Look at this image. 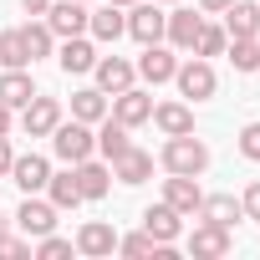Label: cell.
Instances as JSON below:
<instances>
[{
	"label": "cell",
	"mask_w": 260,
	"mask_h": 260,
	"mask_svg": "<svg viewBox=\"0 0 260 260\" xmlns=\"http://www.w3.org/2000/svg\"><path fill=\"white\" fill-rule=\"evenodd\" d=\"M199 11H204V16H224V11H230V0H199Z\"/></svg>",
	"instance_id": "38"
},
{
	"label": "cell",
	"mask_w": 260,
	"mask_h": 260,
	"mask_svg": "<svg viewBox=\"0 0 260 260\" xmlns=\"http://www.w3.org/2000/svg\"><path fill=\"white\" fill-rule=\"evenodd\" d=\"M87 16H92V11L82 6V0H51L41 21L51 26V36L67 41V36H87Z\"/></svg>",
	"instance_id": "5"
},
{
	"label": "cell",
	"mask_w": 260,
	"mask_h": 260,
	"mask_svg": "<svg viewBox=\"0 0 260 260\" xmlns=\"http://www.w3.org/2000/svg\"><path fill=\"white\" fill-rule=\"evenodd\" d=\"M127 133H133V127H122V122H117V117L107 112V117L97 122V153H102V158L112 164V158H117V153H122L127 143H133V138H127Z\"/></svg>",
	"instance_id": "26"
},
{
	"label": "cell",
	"mask_w": 260,
	"mask_h": 260,
	"mask_svg": "<svg viewBox=\"0 0 260 260\" xmlns=\"http://www.w3.org/2000/svg\"><path fill=\"white\" fill-rule=\"evenodd\" d=\"M6 235H11V219H6V214H0V240H6Z\"/></svg>",
	"instance_id": "41"
},
{
	"label": "cell",
	"mask_w": 260,
	"mask_h": 260,
	"mask_svg": "<svg viewBox=\"0 0 260 260\" xmlns=\"http://www.w3.org/2000/svg\"><path fill=\"white\" fill-rule=\"evenodd\" d=\"M72 250H77V240H61V235H56V230H51V235H41V240H36V260H67V255H72Z\"/></svg>",
	"instance_id": "33"
},
{
	"label": "cell",
	"mask_w": 260,
	"mask_h": 260,
	"mask_svg": "<svg viewBox=\"0 0 260 260\" xmlns=\"http://www.w3.org/2000/svg\"><path fill=\"white\" fill-rule=\"evenodd\" d=\"M72 179H77L82 199H102V194L112 189V169H107V164H97V158H82V164H72Z\"/></svg>",
	"instance_id": "21"
},
{
	"label": "cell",
	"mask_w": 260,
	"mask_h": 260,
	"mask_svg": "<svg viewBox=\"0 0 260 260\" xmlns=\"http://www.w3.org/2000/svg\"><path fill=\"white\" fill-rule=\"evenodd\" d=\"M56 122H61V102H56V97H41V92H36V97L21 107V127H26L31 138H51Z\"/></svg>",
	"instance_id": "8"
},
{
	"label": "cell",
	"mask_w": 260,
	"mask_h": 260,
	"mask_svg": "<svg viewBox=\"0 0 260 260\" xmlns=\"http://www.w3.org/2000/svg\"><path fill=\"white\" fill-rule=\"evenodd\" d=\"M189 255H199V260H219V255H230V230L199 219L194 235H189Z\"/></svg>",
	"instance_id": "14"
},
{
	"label": "cell",
	"mask_w": 260,
	"mask_h": 260,
	"mask_svg": "<svg viewBox=\"0 0 260 260\" xmlns=\"http://www.w3.org/2000/svg\"><path fill=\"white\" fill-rule=\"evenodd\" d=\"M21 41H26L31 61H41V56H51V51H56V36H51V26H46V21H31V26H21Z\"/></svg>",
	"instance_id": "29"
},
{
	"label": "cell",
	"mask_w": 260,
	"mask_h": 260,
	"mask_svg": "<svg viewBox=\"0 0 260 260\" xmlns=\"http://www.w3.org/2000/svg\"><path fill=\"white\" fill-rule=\"evenodd\" d=\"M224 56L235 61V72H260V36H230Z\"/></svg>",
	"instance_id": "27"
},
{
	"label": "cell",
	"mask_w": 260,
	"mask_h": 260,
	"mask_svg": "<svg viewBox=\"0 0 260 260\" xmlns=\"http://www.w3.org/2000/svg\"><path fill=\"white\" fill-rule=\"evenodd\" d=\"M224 31L230 36H260V6H255V0H230Z\"/></svg>",
	"instance_id": "25"
},
{
	"label": "cell",
	"mask_w": 260,
	"mask_h": 260,
	"mask_svg": "<svg viewBox=\"0 0 260 260\" xmlns=\"http://www.w3.org/2000/svg\"><path fill=\"white\" fill-rule=\"evenodd\" d=\"M87 31H92L97 41H117V36H127V11L107 0L102 11H92V16H87Z\"/></svg>",
	"instance_id": "23"
},
{
	"label": "cell",
	"mask_w": 260,
	"mask_h": 260,
	"mask_svg": "<svg viewBox=\"0 0 260 260\" xmlns=\"http://www.w3.org/2000/svg\"><path fill=\"white\" fill-rule=\"evenodd\" d=\"M240 153H245L250 164H260V122H245V127H240Z\"/></svg>",
	"instance_id": "35"
},
{
	"label": "cell",
	"mask_w": 260,
	"mask_h": 260,
	"mask_svg": "<svg viewBox=\"0 0 260 260\" xmlns=\"http://www.w3.org/2000/svg\"><path fill=\"white\" fill-rule=\"evenodd\" d=\"M107 107H112V102H107L102 87H82V92H72V117H77V122H92V127H97V122L107 117Z\"/></svg>",
	"instance_id": "24"
},
{
	"label": "cell",
	"mask_w": 260,
	"mask_h": 260,
	"mask_svg": "<svg viewBox=\"0 0 260 260\" xmlns=\"http://www.w3.org/2000/svg\"><path fill=\"white\" fill-rule=\"evenodd\" d=\"M31 97H36V82H31L26 67H0V102L16 112V107H26Z\"/></svg>",
	"instance_id": "19"
},
{
	"label": "cell",
	"mask_w": 260,
	"mask_h": 260,
	"mask_svg": "<svg viewBox=\"0 0 260 260\" xmlns=\"http://www.w3.org/2000/svg\"><path fill=\"white\" fill-rule=\"evenodd\" d=\"M199 199H204V189L194 184V174H169V179H164V204L179 209L184 219L199 214Z\"/></svg>",
	"instance_id": "9"
},
{
	"label": "cell",
	"mask_w": 260,
	"mask_h": 260,
	"mask_svg": "<svg viewBox=\"0 0 260 260\" xmlns=\"http://www.w3.org/2000/svg\"><path fill=\"white\" fill-rule=\"evenodd\" d=\"M112 179H117V184H143V179H153V153L138 148V143H127V148L112 158Z\"/></svg>",
	"instance_id": "12"
},
{
	"label": "cell",
	"mask_w": 260,
	"mask_h": 260,
	"mask_svg": "<svg viewBox=\"0 0 260 260\" xmlns=\"http://www.w3.org/2000/svg\"><path fill=\"white\" fill-rule=\"evenodd\" d=\"M77 255H87V260L117 255V230H112L107 219H87V224L77 230Z\"/></svg>",
	"instance_id": "7"
},
{
	"label": "cell",
	"mask_w": 260,
	"mask_h": 260,
	"mask_svg": "<svg viewBox=\"0 0 260 260\" xmlns=\"http://www.w3.org/2000/svg\"><path fill=\"white\" fill-rule=\"evenodd\" d=\"M117 255H127V260L153 255V260H158V240H153L148 230H138V235H117Z\"/></svg>",
	"instance_id": "31"
},
{
	"label": "cell",
	"mask_w": 260,
	"mask_h": 260,
	"mask_svg": "<svg viewBox=\"0 0 260 260\" xmlns=\"http://www.w3.org/2000/svg\"><path fill=\"white\" fill-rule=\"evenodd\" d=\"M143 230H148L158 245H174V240L184 235V214L169 209V204H148V209H143Z\"/></svg>",
	"instance_id": "17"
},
{
	"label": "cell",
	"mask_w": 260,
	"mask_h": 260,
	"mask_svg": "<svg viewBox=\"0 0 260 260\" xmlns=\"http://www.w3.org/2000/svg\"><path fill=\"white\" fill-rule=\"evenodd\" d=\"M0 67H31V51H26L21 31H0Z\"/></svg>",
	"instance_id": "32"
},
{
	"label": "cell",
	"mask_w": 260,
	"mask_h": 260,
	"mask_svg": "<svg viewBox=\"0 0 260 260\" xmlns=\"http://www.w3.org/2000/svg\"><path fill=\"white\" fill-rule=\"evenodd\" d=\"M164 138H179V133H194V107L189 102H153V117Z\"/></svg>",
	"instance_id": "18"
},
{
	"label": "cell",
	"mask_w": 260,
	"mask_h": 260,
	"mask_svg": "<svg viewBox=\"0 0 260 260\" xmlns=\"http://www.w3.org/2000/svg\"><path fill=\"white\" fill-rule=\"evenodd\" d=\"M46 6H51V0H21V11H26V16H46Z\"/></svg>",
	"instance_id": "39"
},
{
	"label": "cell",
	"mask_w": 260,
	"mask_h": 260,
	"mask_svg": "<svg viewBox=\"0 0 260 260\" xmlns=\"http://www.w3.org/2000/svg\"><path fill=\"white\" fill-rule=\"evenodd\" d=\"M194 219H209V224H224V230H235V224L245 219V209H240V199H235V194H204Z\"/></svg>",
	"instance_id": "22"
},
{
	"label": "cell",
	"mask_w": 260,
	"mask_h": 260,
	"mask_svg": "<svg viewBox=\"0 0 260 260\" xmlns=\"http://www.w3.org/2000/svg\"><path fill=\"white\" fill-rule=\"evenodd\" d=\"M224 46H230V31L224 26H199V36H194V56H224Z\"/></svg>",
	"instance_id": "30"
},
{
	"label": "cell",
	"mask_w": 260,
	"mask_h": 260,
	"mask_svg": "<svg viewBox=\"0 0 260 260\" xmlns=\"http://www.w3.org/2000/svg\"><path fill=\"white\" fill-rule=\"evenodd\" d=\"M11 179L21 184V194H46L51 164H46L41 153H16V164H11Z\"/></svg>",
	"instance_id": "13"
},
{
	"label": "cell",
	"mask_w": 260,
	"mask_h": 260,
	"mask_svg": "<svg viewBox=\"0 0 260 260\" xmlns=\"http://www.w3.org/2000/svg\"><path fill=\"white\" fill-rule=\"evenodd\" d=\"M11 164H16V148H11V133H6V138H0V179L11 174Z\"/></svg>",
	"instance_id": "37"
},
{
	"label": "cell",
	"mask_w": 260,
	"mask_h": 260,
	"mask_svg": "<svg viewBox=\"0 0 260 260\" xmlns=\"http://www.w3.org/2000/svg\"><path fill=\"white\" fill-rule=\"evenodd\" d=\"M92 77H97V87L112 97V92H122V87H133V77H138V67L127 61V56H97V67H92Z\"/></svg>",
	"instance_id": "15"
},
{
	"label": "cell",
	"mask_w": 260,
	"mask_h": 260,
	"mask_svg": "<svg viewBox=\"0 0 260 260\" xmlns=\"http://www.w3.org/2000/svg\"><path fill=\"white\" fill-rule=\"evenodd\" d=\"M174 82H179V92H184L189 102H209V97H214V87H219V77H214L209 56H189V61H179Z\"/></svg>",
	"instance_id": "4"
},
{
	"label": "cell",
	"mask_w": 260,
	"mask_h": 260,
	"mask_svg": "<svg viewBox=\"0 0 260 260\" xmlns=\"http://www.w3.org/2000/svg\"><path fill=\"white\" fill-rule=\"evenodd\" d=\"M158 164H164L169 174H194V179H199V174L209 169V148H204L194 133H179V138H169V143H164Z\"/></svg>",
	"instance_id": "2"
},
{
	"label": "cell",
	"mask_w": 260,
	"mask_h": 260,
	"mask_svg": "<svg viewBox=\"0 0 260 260\" xmlns=\"http://www.w3.org/2000/svg\"><path fill=\"white\" fill-rule=\"evenodd\" d=\"M16 224H21L31 240H41V235H51V230H56V204H51V199L26 194V204L16 209Z\"/></svg>",
	"instance_id": "11"
},
{
	"label": "cell",
	"mask_w": 260,
	"mask_h": 260,
	"mask_svg": "<svg viewBox=\"0 0 260 260\" xmlns=\"http://www.w3.org/2000/svg\"><path fill=\"white\" fill-rule=\"evenodd\" d=\"M164 21H169V11L158 6V0H133V6H127V36H133L138 46L164 41Z\"/></svg>",
	"instance_id": "3"
},
{
	"label": "cell",
	"mask_w": 260,
	"mask_h": 260,
	"mask_svg": "<svg viewBox=\"0 0 260 260\" xmlns=\"http://www.w3.org/2000/svg\"><path fill=\"white\" fill-rule=\"evenodd\" d=\"M133 67H138V77H143V82H153V87H158V82H174L179 56H174L164 41H153V46H143V56H138Z\"/></svg>",
	"instance_id": "10"
},
{
	"label": "cell",
	"mask_w": 260,
	"mask_h": 260,
	"mask_svg": "<svg viewBox=\"0 0 260 260\" xmlns=\"http://www.w3.org/2000/svg\"><path fill=\"white\" fill-rule=\"evenodd\" d=\"M122 127H143L148 117H153V97L143 92V87H122V92H112V107H107Z\"/></svg>",
	"instance_id": "6"
},
{
	"label": "cell",
	"mask_w": 260,
	"mask_h": 260,
	"mask_svg": "<svg viewBox=\"0 0 260 260\" xmlns=\"http://www.w3.org/2000/svg\"><path fill=\"white\" fill-rule=\"evenodd\" d=\"M240 209H245V219H260V179H255V184H245V194H240Z\"/></svg>",
	"instance_id": "36"
},
{
	"label": "cell",
	"mask_w": 260,
	"mask_h": 260,
	"mask_svg": "<svg viewBox=\"0 0 260 260\" xmlns=\"http://www.w3.org/2000/svg\"><path fill=\"white\" fill-rule=\"evenodd\" d=\"M82 6H87V0H82Z\"/></svg>",
	"instance_id": "44"
},
{
	"label": "cell",
	"mask_w": 260,
	"mask_h": 260,
	"mask_svg": "<svg viewBox=\"0 0 260 260\" xmlns=\"http://www.w3.org/2000/svg\"><path fill=\"white\" fill-rule=\"evenodd\" d=\"M51 153H56L61 164H82V158H92V153H97L92 122H77V117L67 122V117H61V122L51 127Z\"/></svg>",
	"instance_id": "1"
},
{
	"label": "cell",
	"mask_w": 260,
	"mask_h": 260,
	"mask_svg": "<svg viewBox=\"0 0 260 260\" xmlns=\"http://www.w3.org/2000/svg\"><path fill=\"white\" fill-rule=\"evenodd\" d=\"M0 255H11V260H31V255H36V240H31V235H26V240H21V235H6V240H0Z\"/></svg>",
	"instance_id": "34"
},
{
	"label": "cell",
	"mask_w": 260,
	"mask_h": 260,
	"mask_svg": "<svg viewBox=\"0 0 260 260\" xmlns=\"http://www.w3.org/2000/svg\"><path fill=\"white\" fill-rule=\"evenodd\" d=\"M158 6H174V0H158Z\"/></svg>",
	"instance_id": "43"
},
{
	"label": "cell",
	"mask_w": 260,
	"mask_h": 260,
	"mask_svg": "<svg viewBox=\"0 0 260 260\" xmlns=\"http://www.w3.org/2000/svg\"><path fill=\"white\" fill-rule=\"evenodd\" d=\"M56 67H61L67 77H82V72H92V67H97V46H92L87 36H67V41H61V51H56Z\"/></svg>",
	"instance_id": "16"
},
{
	"label": "cell",
	"mask_w": 260,
	"mask_h": 260,
	"mask_svg": "<svg viewBox=\"0 0 260 260\" xmlns=\"http://www.w3.org/2000/svg\"><path fill=\"white\" fill-rule=\"evenodd\" d=\"M199 26H204V16H194V11H169V21H164V36H169V46L174 51H194V36H199Z\"/></svg>",
	"instance_id": "20"
},
{
	"label": "cell",
	"mask_w": 260,
	"mask_h": 260,
	"mask_svg": "<svg viewBox=\"0 0 260 260\" xmlns=\"http://www.w3.org/2000/svg\"><path fill=\"white\" fill-rule=\"evenodd\" d=\"M46 194H51L56 209H77V204H82V189H77V179H72V164H67V174H51V179H46Z\"/></svg>",
	"instance_id": "28"
},
{
	"label": "cell",
	"mask_w": 260,
	"mask_h": 260,
	"mask_svg": "<svg viewBox=\"0 0 260 260\" xmlns=\"http://www.w3.org/2000/svg\"><path fill=\"white\" fill-rule=\"evenodd\" d=\"M112 6H122V11H127V6H133V0H112Z\"/></svg>",
	"instance_id": "42"
},
{
	"label": "cell",
	"mask_w": 260,
	"mask_h": 260,
	"mask_svg": "<svg viewBox=\"0 0 260 260\" xmlns=\"http://www.w3.org/2000/svg\"><path fill=\"white\" fill-rule=\"evenodd\" d=\"M6 133H11V107L0 102V138H6Z\"/></svg>",
	"instance_id": "40"
}]
</instances>
